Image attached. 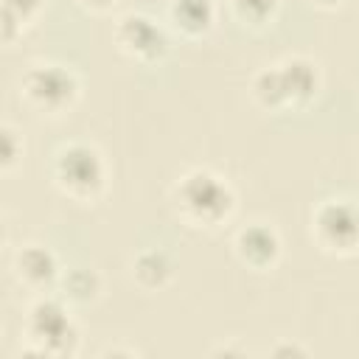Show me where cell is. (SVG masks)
<instances>
[{"instance_id": "3957f363", "label": "cell", "mask_w": 359, "mask_h": 359, "mask_svg": "<svg viewBox=\"0 0 359 359\" xmlns=\"http://www.w3.org/2000/svg\"><path fill=\"white\" fill-rule=\"evenodd\" d=\"M22 353L28 356H76L81 337L62 297L39 294L22 320Z\"/></svg>"}, {"instance_id": "e0dca14e", "label": "cell", "mask_w": 359, "mask_h": 359, "mask_svg": "<svg viewBox=\"0 0 359 359\" xmlns=\"http://www.w3.org/2000/svg\"><path fill=\"white\" fill-rule=\"evenodd\" d=\"M76 3L90 14H109L118 6V0H76Z\"/></svg>"}, {"instance_id": "7a4b0ae2", "label": "cell", "mask_w": 359, "mask_h": 359, "mask_svg": "<svg viewBox=\"0 0 359 359\" xmlns=\"http://www.w3.org/2000/svg\"><path fill=\"white\" fill-rule=\"evenodd\" d=\"M50 180L56 191L76 205H98L107 194V163L93 143H65L50 160Z\"/></svg>"}, {"instance_id": "8fae6325", "label": "cell", "mask_w": 359, "mask_h": 359, "mask_svg": "<svg viewBox=\"0 0 359 359\" xmlns=\"http://www.w3.org/2000/svg\"><path fill=\"white\" fill-rule=\"evenodd\" d=\"M250 95L255 101V107H261L264 112H289L292 109V98H289V90H286V81H283V73H280V65H264L261 70L252 73L250 79Z\"/></svg>"}, {"instance_id": "6da1fadb", "label": "cell", "mask_w": 359, "mask_h": 359, "mask_svg": "<svg viewBox=\"0 0 359 359\" xmlns=\"http://www.w3.org/2000/svg\"><path fill=\"white\" fill-rule=\"evenodd\" d=\"M174 216L191 230H219L236 213V191L208 168L185 171L171 188Z\"/></svg>"}, {"instance_id": "4fadbf2b", "label": "cell", "mask_w": 359, "mask_h": 359, "mask_svg": "<svg viewBox=\"0 0 359 359\" xmlns=\"http://www.w3.org/2000/svg\"><path fill=\"white\" fill-rule=\"evenodd\" d=\"M45 0H3L0 6V36L6 45H11L25 28L36 22L42 14Z\"/></svg>"}, {"instance_id": "30bf717a", "label": "cell", "mask_w": 359, "mask_h": 359, "mask_svg": "<svg viewBox=\"0 0 359 359\" xmlns=\"http://www.w3.org/2000/svg\"><path fill=\"white\" fill-rule=\"evenodd\" d=\"M168 22L180 36L202 39L210 34V28L216 22V3L213 0H171Z\"/></svg>"}, {"instance_id": "9a60e30c", "label": "cell", "mask_w": 359, "mask_h": 359, "mask_svg": "<svg viewBox=\"0 0 359 359\" xmlns=\"http://www.w3.org/2000/svg\"><path fill=\"white\" fill-rule=\"evenodd\" d=\"M278 8H280V0H230L233 17L252 31L272 25L278 17Z\"/></svg>"}, {"instance_id": "5b68a950", "label": "cell", "mask_w": 359, "mask_h": 359, "mask_svg": "<svg viewBox=\"0 0 359 359\" xmlns=\"http://www.w3.org/2000/svg\"><path fill=\"white\" fill-rule=\"evenodd\" d=\"M309 238L314 247L334 258H351L359 252V205L337 196L323 199L309 219Z\"/></svg>"}, {"instance_id": "ba28073f", "label": "cell", "mask_w": 359, "mask_h": 359, "mask_svg": "<svg viewBox=\"0 0 359 359\" xmlns=\"http://www.w3.org/2000/svg\"><path fill=\"white\" fill-rule=\"evenodd\" d=\"M233 252H236L241 266H247L252 272H272L283 255V241L272 224L250 222V224L236 230Z\"/></svg>"}, {"instance_id": "d6986e66", "label": "cell", "mask_w": 359, "mask_h": 359, "mask_svg": "<svg viewBox=\"0 0 359 359\" xmlns=\"http://www.w3.org/2000/svg\"><path fill=\"white\" fill-rule=\"evenodd\" d=\"M314 8H323V11H334V8H339L345 0H309Z\"/></svg>"}, {"instance_id": "52a82bcc", "label": "cell", "mask_w": 359, "mask_h": 359, "mask_svg": "<svg viewBox=\"0 0 359 359\" xmlns=\"http://www.w3.org/2000/svg\"><path fill=\"white\" fill-rule=\"evenodd\" d=\"M11 275L20 289L31 294H48L50 289H59L62 266L53 250L45 244H22L11 258Z\"/></svg>"}, {"instance_id": "5bb4252c", "label": "cell", "mask_w": 359, "mask_h": 359, "mask_svg": "<svg viewBox=\"0 0 359 359\" xmlns=\"http://www.w3.org/2000/svg\"><path fill=\"white\" fill-rule=\"evenodd\" d=\"M101 278L95 269H70L62 272L59 294L67 306H90L101 297Z\"/></svg>"}, {"instance_id": "8992f818", "label": "cell", "mask_w": 359, "mask_h": 359, "mask_svg": "<svg viewBox=\"0 0 359 359\" xmlns=\"http://www.w3.org/2000/svg\"><path fill=\"white\" fill-rule=\"evenodd\" d=\"M112 42L115 48L137 62V65H157L168 53V34L165 28L140 11H126L112 25Z\"/></svg>"}, {"instance_id": "2e32d148", "label": "cell", "mask_w": 359, "mask_h": 359, "mask_svg": "<svg viewBox=\"0 0 359 359\" xmlns=\"http://www.w3.org/2000/svg\"><path fill=\"white\" fill-rule=\"evenodd\" d=\"M22 151H25V143H22L20 132L11 123H3L0 126V171L3 174H11L14 165L20 163Z\"/></svg>"}, {"instance_id": "277c9868", "label": "cell", "mask_w": 359, "mask_h": 359, "mask_svg": "<svg viewBox=\"0 0 359 359\" xmlns=\"http://www.w3.org/2000/svg\"><path fill=\"white\" fill-rule=\"evenodd\" d=\"M81 95L79 76L59 62H31L20 76V98L39 118L67 115Z\"/></svg>"}, {"instance_id": "9c48e42d", "label": "cell", "mask_w": 359, "mask_h": 359, "mask_svg": "<svg viewBox=\"0 0 359 359\" xmlns=\"http://www.w3.org/2000/svg\"><path fill=\"white\" fill-rule=\"evenodd\" d=\"M278 65H280V73H283V81L292 98V109H306L323 87L320 65L309 56H286Z\"/></svg>"}, {"instance_id": "7c38bea8", "label": "cell", "mask_w": 359, "mask_h": 359, "mask_svg": "<svg viewBox=\"0 0 359 359\" xmlns=\"http://www.w3.org/2000/svg\"><path fill=\"white\" fill-rule=\"evenodd\" d=\"M132 280L143 292H160L174 280V261L163 250H143L132 258Z\"/></svg>"}, {"instance_id": "ac0fdd59", "label": "cell", "mask_w": 359, "mask_h": 359, "mask_svg": "<svg viewBox=\"0 0 359 359\" xmlns=\"http://www.w3.org/2000/svg\"><path fill=\"white\" fill-rule=\"evenodd\" d=\"M269 353H272V356H289V353H292V356H294V353L306 356L309 351H306V348H297V345H275V348H272Z\"/></svg>"}]
</instances>
